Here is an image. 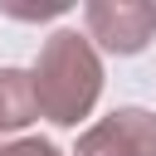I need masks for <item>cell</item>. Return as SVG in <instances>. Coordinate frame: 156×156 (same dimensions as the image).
Masks as SVG:
<instances>
[{"label":"cell","mask_w":156,"mask_h":156,"mask_svg":"<svg viewBox=\"0 0 156 156\" xmlns=\"http://www.w3.org/2000/svg\"><path fill=\"white\" fill-rule=\"evenodd\" d=\"M88 39H98L107 54H141L156 34V5L146 0H93L83 10Z\"/></svg>","instance_id":"2"},{"label":"cell","mask_w":156,"mask_h":156,"mask_svg":"<svg viewBox=\"0 0 156 156\" xmlns=\"http://www.w3.org/2000/svg\"><path fill=\"white\" fill-rule=\"evenodd\" d=\"M78 156H156V117L146 107H117L78 136Z\"/></svg>","instance_id":"3"},{"label":"cell","mask_w":156,"mask_h":156,"mask_svg":"<svg viewBox=\"0 0 156 156\" xmlns=\"http://www.w3.org/2000/svg\"><path fill=\"white\" fill-rule=\"evenodd\" d=\"M29 83H34V102H39V112H44L49 122H58V127H78V122L93 112L98 93H102V63H98L88 34H78V29H58V34L39 49V63H34Z\"/></svg>","instance_id":"1"},{"label":"cell","mask_w":156,"mask_h":156,"mask_svg":"<svg viewBox=\"0 0 156 156\" xmlns=\"http://www.w3.org/2000/svg\"><path fill=\"white\" fill-rule=\"evenodd\" d=\"M0 156H63L54 141H39V136H20L10 146H0Z\"/></svg>","instance_id":"6"},{"label":"cell","mask_w":156,"mask_h":156,"mask_svg":"<svg viewBox=\"0 0 156 156\" xmlns=\"http://www.w3.org/2000/svg\"><path fill=\"white\" fill-rule=\"evenodd\" d=\"M34 117H39V102H34V83H29V73H20V68H0V136L29 127Z\"/></svg>","instance_id":"4"},{"label":"cell","mask_w":156,"mask_h":156,"mask_svg":"<svg viewBox=\"0 0 156 156\" xmlns=\"http://www.w3.org/2000/svg\"><path fill=\"white\" fill-rule=\"evenodd\" d=\"M0 10L15 15V20H49V15H63L68 5H63V0H44V5H15V0H0Z\"/></svg>","instance_id":"5"}]
</instances>
